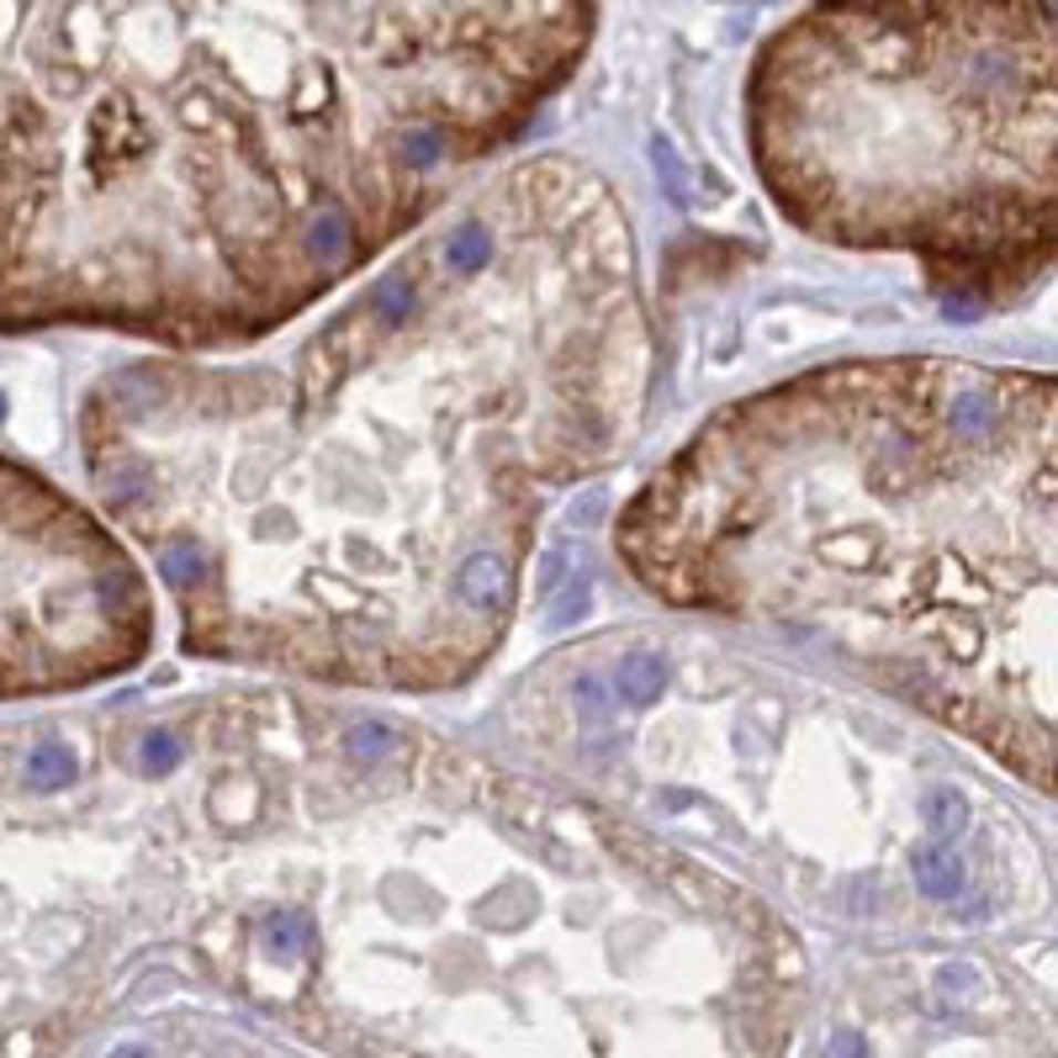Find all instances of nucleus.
<instances>
[{"label": "nucleus", "instance_id": "nucleus-2", "mask_svg": "<svg viewBox=\"0 0 1058 1058\" xmlns=\"http://www.w3.org/2000/svg\"><path fill=\"white\" fill-rule=\"evenodd\" d=\"M599 0H6V329L243 350L424 228Z\"/></svg>", "mask_w": 1058, "mask_h": 1058}, {"label": "nucleus", "instance_id": "nucleus-5", "mask_svg": "<svg viewBox=\"0 0 1058 1058\" xmlns=\"http://www.w3.org/2000/svg\"><path fill=\"white\" fill-rule=\"evenodd\" d=\"M154 599L117 540L6 460V698L85 688L144 662Z\"/></svg>", "mask_w": 1058, "mask_h": 1058}, {"label": "nucleus", "instance_id": "nucleus-1", "mask_svg": "<svg viewBox=\"0 0 1058 1058\" xmlns=\"http://www.w3.org/2000/svg\"><path fill=\"white\" fill-rule=\"evenodd\" d=\"M651 318L620 196L529 159L344 297L287 365L138 361L80 408L106 514L180 641L439 694L519 609L540 504L625 456Z\"/></svg>", "mask_w": 1058, "mask_h": 1058}, {"label": "nucleus", "instance_id": "nucleus-4", "mask_svg": "<svg viewBox=\"0 0 1058 1058\" xmlns=\"http://www.w3.org/2000/svg\"><path fill=\"white\" fill-rule=\"evenodd\" d=\"M746 144L799 234L1000 313L1058 264V0H810L751 59Z\"/></svg>", "mask_w": 1058, "mask_h": 1058}, {"label": "nucleus", "instance_id": "nucleus-3", "mask_svg": "<svg viewBox=\"0 0 1058 1058\" xmlns=\"http://www.w3.org/2000/svg\"><path fill=\"white\" fill-rule=\"evenodd\" d=\"M651 599L820 651L1058 794V376L799 371L704 418L614 519Z\"/></svg>", "mask_w": 1058, "mask_h": 1058}, {"label": "nucleus", "instance_id": "nucleus-8", "mask_svg": "<svg viewBox=\"0 0 1058 1058\" xmlns=\"http://www.w3.org/2000/svg\"><path fill=\"white\" fill-rule=\"evenodd\" d=\"M180 757H186V741H175V736H165V730H154L148 746H144V772H148V778H165Z\"/></svg>", "mask_w": 1058, "mask_h": 1058}, {"label": "nucleus", "instance_id": "nucleus-7", "mask_svg": "<svg viewBox=\"0 0 1058 1058\" xmlns=\"http://www.w3.org/2000/svg\"><path fill=\"white\" fill-rule=\"evenodd\" d=\"M70 772H74V757L59 741H38V746H32V757H27V784H38V789H59V784H70Z\"/></svg>", "mask_w": 1058, "mask_h": 1058}, {"label": "nucleus", "instance_id": "nucleus-10", "mask_svg": "<svg viewBox=\"0 0 1058 1058\" xmlns=\"http://www.w3.org/2000/svg\"><path fill=\"white\" fill-rule=\"evenodd\" d=\"M106 1058H148V1048H133V1043H127V1048H112Z\"/></svg>", "mask_w": 1058, "mask_h": 1058}, {"label": "nucleus", "instance_id": "nucleus-6", "mask_svg": "<svg viewBox=\"0 0 1058 1058\" xmlns=\"http://www.w3.org/2000/svg\"><path fill=\"white\" fill-rule=\"evenodd\" d=\"M662 677H667L662 656H630V662H620V673H614V694L630 698V704H651V698L662 694Z\"/></svg>", "mask_w": 1058, "mask_h": 1058}, {"label": "nucleus", "instance_id": "nucleus-9", "mask_svg": "<svg viewBox=\"0 0 1058 1058\" xmlns=\"http://www.w3.org/2000/svg\"><path fill=\"white\" fill-rule=\"evenodd\" d=\"M831 1058H863V1043H858L852 1033H842L837 1043H831Z\"/></svg>", "mask_w": 1058, "mask_h": 1058}]
</instances>
